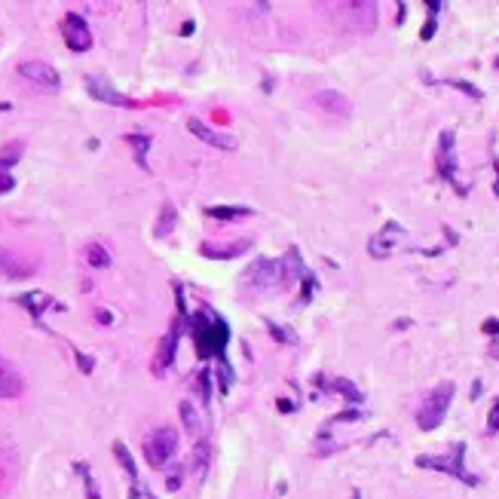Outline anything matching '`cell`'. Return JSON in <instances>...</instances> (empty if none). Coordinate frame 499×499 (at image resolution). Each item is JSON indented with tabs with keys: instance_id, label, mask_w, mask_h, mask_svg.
Returning <instances> with one entry per match:
<instances>
[{
	"instance_id": "6da1fadb",
	"label": "cell",
	"mask_w": 499,
	"mask_h": 499,
	"mask_svg": "<svg viewBox=\"0 0 499 499\" xmlns=\"http://www.w3.org/2000/svg\"><path fill=\"white\" fill-rule=\"evenodd\" d=\"M190 328H193V340H196V349L202 358H221L224 356V346L230 340V331H227V322L221 316H211V312H196L190 319Z\"/></svg>"
},
{
	"instance_id": "7a4b0ae2",
	"label": "cell",
	"mask_w": 499,
	"mask_h": 499,
	"mask_svg": "<svg viewBox=\"0 0 499 499\" xmlns=\"http://www.w3.org/2000/svg\"><path fill=\"white\" fill-rule=\"evenodd\" d=\"M417 466L420 469H435V472H445L450 478H457V481H463L466 487H478L481 484V478L472 475L466 469V441H457L454 447H450V454H423L417 457Z\"/></svg>"
},
{
	"instance_id": "3957f363",
	"label": "cell",
	"mask_w": 499,
	"mask_h": 499,
	"mask_svg": "<svg viewBox=\"0 0 499 499\" xmlns=\"http://www.w3.org/2000/svg\"><path fill=\"white\" fill-rule=\"evenodd\" d=\"M454 392H457V386L450 380H445L426 395V401H423L420 411H417V426L423 432H432L445 423L447 411H450V401H454Z\"/></svg>"
},
{
	"instance_id": "277c9868",
	"label": "cell",
	"mask_w": 499,
	"mask_h": 499,
	"mask_svg": "<svg viewBox=\"0 0 499 499\" xmlns=\"http://www.w3.org/2000/svg\"><path fill=\"white\" fill-rule=\"evenodd\" d=\"M175 454H178V432H175L172 426L156 429L153 435L144 441V457L153 469H163Z\"/></svg>"
},
{
	"instance_id": "5b68a950",
	"label": "cell",
	"mask_w": 499,
	"mask_h": 499,
	"mask_svg": "<svg viewBox=\"0 0 499 499\" xmlns=\"http://www.w3.org/2000/svg\"><path fill=\"white\" fill-rule=\"evenodd\" d=\"M242 279H245V285L252 291L266 294V291H273L276 285L282 282V266H279V261H270V257H257V261L245 270Z\"/></svg>"
},
{
	"instance_id": "8992f818",
	"label": "cell",
	"mask_w": 499,
	"mask_h": 499,
	"mask_svg": "<svg viewBox=\"0 0 499 499\" xmlns=\"http://www.w3.org/2000/svg\"><path fill=\"white\" fill-rule=\"evenodd\" d=\"M18 74H22L28 83H34L37 89H43V92H59V86H61L59 71H55L52 64H46V61H22V64H18Z\"/></svg>"
},
{
	"instance_id": "52a82bcc",
	"label": "cell",
	"mask_w": 499,
	"mask_h": 499,
	"mask_svg": "<svg viewBox=\"0 0 499 499\" xmlns=\"http://www.w3.org/2000/svg\"><path fill=\"white\" fill-rule=\"evenodd\" d=\"M438 175L445 178L450 187L466 193V187L457 181V160H454V132L450 129H445L441 132V141H438Z\"/></svg>"
},
{
	"instance_id": "ba28073f",
	"label": "cell",
	"mask_w": 499,
	"mask_h": 499,
	"mask_svg": "<svg viewBox=\"0 0 499 499\" xmlns=\"http://www.w3.org/2000/svg\"><path fill=\"white\" fill-rule=\"evenodd\" d=\"M61 34H64V43H68L71 52H86L92 46V34H89V25L83 22L80 13H68L61 22Z\"/></svg>"
},
{
	"instance_id": "9c48e42d",
	"label": "cell",
	"mask_w": 499,
	"mask_h": 499,
	"mask_svg": "<svg viewBox=\"0 0 499 499\" xmlns=\"http://www.w3.org/2000/svg\"><path fill=\"white\" fill-rule=\"evenodd\" d=\"M83 83H86V92L95 101H105V105H114V107H132V98L123 95L119 89H114L105 77H98V74H89Z\"/></svg>"
},
{
	"instance_id": "30bf717a",
	"label": "cell",
	"mask_w": 499,
	"mask_h": 499,
	"mask_svg": "<svg viewBox=\"0 0 499 499\" xmlns=\"http://www.w3.org/2000/svg\"><path fill=\"white\" fill-rule=\"evenodd\" d=\"M401 239H404V227L399 224V221H386L380 233L368 242V252H371V257H380V261H383V257L392 254V248L399 245Z\"/></svg>"
},
{
	"instance_id": "8fae6325",
	"label": "cell",
	"mask_w": 499,
	"mask_h": 499,
	"mask_svg": "<svg viewBox=\"0 0 499 499\" xmlns=\"http://www.w3.org/2000/svg\"><path fill=\"white\" fill-rule=\"evenodd\" d=\"M34 273H37V266H34L31 261L18 257L16 252H6V248H0V276H4V279L22 282V279H31Z\"/></svg>"
},
{
	"instance_id": "7c38bea8",
	"label": "cell",
	"mask_w": 499,
	"mask_h": 499,
	"mask_svg": "<svg viewBox=\"0 0 499 499\" xmlns=\"http://www.w3.org/2000/svg\"><path fill=\"white\" fill-rule=\"evenodd\" d=\"M187 129L199 138V141H206V144H211V147H221V151H233V147H236L233 138L224 135V132H218V129H211V126H206L199 117H190V119H187Z\"/></svg>"
},
{
	"instance_id": "4fadbf2b",
	"label": "cell",
	"mask_w": 499,
	"mask_h": 499,
	"mask_svg": "<svg viewBox=\"0 0 499 499\" xmlns=\"http://www.w3.org/2000/svg\"><path fill=\"white\" fill-rule=\"evenodd\" d=\"M181 322H175V325L169 328V334H165L160 340V346H156V358H153V371L163 374L165 368H169L175 362V349H178V337H181Z\"/></svg>"
},
{
	"instance_id": "5bb4252c",
	"label": "cell",
	"mask_w": 499,
	"mask_h": 499,
	"mask_svg": "<svg viewBox=\"0 0 499 499\" xmlns=\"http://www.w3.org/2000/svg\"><path fill=\"white\" fill-rule=\"evenodd\" d=\"M22 392H25L22 374H18L4 356H0V399H6V401H9V399H18Z\"/></svg>"
},
{
	"instance_id": "9a60e30c",
	"label": "cell",
	"mask_w": 499,
	"mask_h": 499,
	"mask_svg": "<svg viewBox=\"0 0 499 499\" xmlns=\"http://www.w3.org/2000/svg\"><path fill=\"white\" fill-rule=\"evenodd\" d=\"M16 303H22V307L31 312L37 322H40V316H43V312L49 310V307H52V310H61V303H55L49 294H43V291H25V294H18V298H16Z\"/></svg>"
},
{
	"instance_id": "2e32d148",
	"label": "cell",
	"mask_w": 499,
	"mask_h": 499,
	"mask_svg": "<svg viewBox=\"0 0 499 499\" xmlns=\"http://www.w3.org/2000/svg\"><path fill=\"white\" fill-rule=\"evenodd\" d=\"M316 105H319V107H325V110H331V114H349V107H353L344 92H334V89H322V92H316Z\"/></svg>"
},
{
	"instance_id": "e0dca14e",
	"label": "cell",
	"mask_w": 499,
	"mask_h": 499,
	"mask_svg": "<svg viewBox=\"0 0 499 499\" xmlns=\"http://www.w3.org/2000/svg\"><path fill=\"white\" fill-rule=\"evenodd\" d=\"M279 266H282V282H291V279H298V276L303 279V273H307L303 270V257H300L298 248H288V254L279 261Z\"/></svg>"
},
{
	"instance_id": "ac0fdd59",
	"label": "cell",
	"mask_w": 499,
	"mask_h": 499,
	"mask_svg": "<svg viewBox=\"0 0 499 499\" xmlns=\"http://www.w3.org/2000/svg\"><path fill=\"white\" fill-rule=\"evenodd\" d=\"M248 239H242V242H233V245H202L199 252L206 254V257H218V261H227V257H236V254H242L248 252Z\"/></svg>"
},
{
	"instance_id": "d6986e66",
	"label": "cell",
	"mask_w": 499,
	"mask_h": 499,
	"mask_svg": "<svg viewBox=\"0 0 499 499\" xmlns=\"http://www.w3.org/2000/svg\"><path fill=\"white\" fill-rule=\"evenodd\" d=\"M328 386H331V389H334V392H340V395H344V399H346L349 404H356V408H358V404H362V401H365V395H362V389H358V386H356V383H349V380H344V377H334V380H331Z\"/></svg>"
},
{
	"instance_id": "ffe728a7",
	"label": "cell",
	"mask_w": 499,
	"mask_h": 499,
	"mask_svg": "<svg viewBox=\"0 0 499 499\" xmlns=\"http://www.w3.org/2000/svg\"><path fill=\"white\" fill-rule=\"evenodd\" d=\"M178 413H181V423H184V429H187V432H190L193 438H199V435H202V420H199L196 408H193L190 401H181Z\"/></svg>"
},
{
	"instance_id": "44dd1931",
	"label": "cell",
	"mask_w": 499,
	"mask_h": 499,
	"mask_svg": "<svg viewBox=\"0 0 499 499\" xmlns=\"http://www.w3.org/2000/svg\"><path fill=\"white\" fill-rule=\"evenodd\" d=\"M254 209L248 206H209L206 215L209 218H218V221H230V218H248Z\"/></svg>"
},
{
	"instance_id": "7402d4cb",
	"label": "cell",
	"mask_w": 499,
	"mask_h": 499,
	"mask_svg": "<svg viewBox=\"0 0 499 499\" xmlns=\"http://www.w3.org/2000/svg\"><path fill=\"white\" fill-rule=\"evenodd\" d=\"M126 141L135 147V160H138V165H141V169H147V147H151L153 138H151V135H144V132H129V135H126Z\"/></svg>"
},
{
	"instance_id": "603a6c76",
	"label": "cell",
	"mask_w": 499,
	"mask_h": 499,
	"mask_svg": "<svg viewBox=\"0 0 499 499\" xmlns=\"http://www.w3.org/2000/svg\"><path fill=\"white\" fill-rule=\"evenodd\" d=\"M114 457H117V463L126 469V475L132 478V484H138V466H135V459H132V454H129V447L123 445V441H114Z\"/></svg>"
},
{
	"instance_id": "cb8c5ba5",
	"label": "cell",
	"mask_w": 499,
	"mask_h": 499,
	"mask_svg": "<svg viewBox=\"0 0 499 499\" xmlns=\"http://www.w3.org/2000/svg\"><path fill=\"white\" fill-rule=\"evenodd\" d=\"M175 221H178V211H175L172 202H165L163 211H160V218H156V230H153V233L156 236H169L172 230H175Z\"/></svg>"
},
{
	"instance_id": "d4e9b609",
	"label": "cell",
	"mask_w": 499,
	"mask_h": 499,
	"mask_svg": "<svg viewBox=\"0 0 499 499\" xmlns=\"http://www.w3.org/2000/svg\"><path fill=\"white\" fill-rule=\"evenodd\" d=\"M74 469L83 475V487H86V499H101V491H98V481L92 478V469L86 463H74Z\"/></svg>"
},
{
	"instance_id": "484cf974",
	"label": "cell",
	"mask_w": 499,
	"mask_h": 499,
	"mask_svg": "<svg viewBox=\"0 0 499 499\" xmlns=\"http://www.w3.org/2000/svg\"><path fill=\"white\" fill-rule=\"evenodd\" d=\"M83 254H86V261H89L92 266H107V264H110L107 248H105V245H98V242H89L86 248H83Z\"/></svg>"
},
{
	"instance_id": "4316f807",
	"label": "cell",
	"mask_w": 499,
	"mask_h": 499,
	"mask_svg": "<svg viewBox=\"0 0 499 499\" xmlns=\"http://www.w3.org/2000/svg\"><path fill=\"white\" fill-rule=\"evenodd\" d=\"M18 153H22V141H13L9 147H4V151H0V172H6L9 165H16Z\"/></svg>"
},
{
	"instance_id": "83f0119b",
	"label": "cell",
	"mask_w": 499,
	"mask_h": 499,
	"mask_svg": "<svg viewBox=\"0 0 499 499\" xmlns=\"http://www.w3.org/2000/svg\"><path fill=\"white\" fill-rule=\"evenodd\" d=\"M266 328L273 331V337H276V340H285V344H291V346H294V344H298V340H300V337L294 334L291 328H282V325H276V322H266Z\"/></svg>"
},
{
	"instance_id": "f1b7e54d",
	"label": "cell",
	"mask_w": 499,
	"mask_h": 499,
	"mask_svg": "<svg viewBox=\"0 0 499 499\" xmlns=\"http://www.w3.org/2000/svg\"><path fill=\"white\" fill-rule=\"evenodd\" d=\"M193 463H196L199 478L206 475V466H209V445H206V441H199V445H196V457H193Z\"/></svg>"
},
{
	"instance_id": "f546056e",
	"label": "cell",
	"mask_w": 499,
	"mask_h": 499,
	"mask_svg": "<svg viewBox=\"0 0 499 499\" xmlns=\"http://www.w3.org/2000/svg\"><path fill=\"white\" fill-rule=\"evenodd\" d=\"M218 374H221V392H227L230 389V383H233V371H230V365H227V358L224 356H221L218 358Z\"/></svg>"
},
{
	"instance_id": "4dcf8cb0",
	"label": "cell",
	"mask_w": 499,
	"mask_h": 499,
	"mask_svg": "<svg viewBox=\"0 0 499 499\" xmlns=\"http://www.w3.org/2000/svg\"><path fill=\"white\" fill-rule=\"evenodd\" d=\"M199 399L202 404H211V374L209 371L199 374Z\"/></svg>"
},
{
	"instance_id": "1f68e13d",
	"label": "cell",
	"mask_w": 499,
	"mask_h": 499,
	"mask_svg": "<svg viewBox=\"0 0 499 499\" xmlns=\"http://www.w3.org/2000/svg\"><path fill=\"white\" fill-rule=\"evenodd\" d=\"M487 432H491V435L499 432V399L491 404V413H487Z\"/></svg>"
},
{
	"instance_id": "d6a6232c",
	"label": "cell",
	"mask_w": 499,
	"mask_h": 499,
	"mask_svg": "<svg viewBox=\"0 0 499 499\" xmlns=\"http://www.w3.org/2000/svg\"><path fill=\"white\" fill-rule=\"evenodd\" d=\"M9 484H13V469H9L4 459H0V496L9 491Z\"/></svg>"
},
{
	"instance_id": "836d02e7",
	"label": "cell",
	"mask_w": 499,
	"mask_h": 499,
	"mask_svg": "<svg viewBox=\"0 0 499 499\" xmlns=\"http://www.w3.org/2000/svg\"><path fill=\"white\" fill-rule=\"evenodd\" d=\"M181 481H184V469H181V466H175L172 472H169V481H165V487H169V491H178Z\"/></svg>"
},
{
	"instance_id": "e575fe53",
	"label": "cell",
	"mask_w": 499,
	"mask_h": 499,
	"mask_svg": "<svg viewBox=\"0 0 499 499\" xmlns=\"http://www.w3.org/2000/svg\"><path fill=\"white\" fill-rule=\"evenodd\" d=\"M447 86H454V89H459V92H466V95H472V98H481V92H478L472 83H463V80H450Z\"/></svg>"
},
{
	"instance_id": "d590c367",
	"label": "cell",
	"mask_w": 499,
	"mask_h": 499,
	"mask_svg": "<svg viewBox=\"0 0 499 499\" xmlns=\"http://www.w3.org/2000/svg\"><path fill=\"white\" fill-rule=\"evenodd\" d=\"M312 291H316V276H312V273H303V300L312 298Z\"/></svg>"
},
{
	"instance_id": "8d00e7d4",
	"label": "cell",
	"mask_w": 499,
	"mask_h": 499,
	"mask_svg": "<svg viewBox=\"0 0 499 499\" xmlns=\"http://www.w3.org/2000/svg\"><path fill=\"white\" fill-rule=\"evenodd\" d=\"M435 28H438V22H435V16H429V22L423 25V31H420V37L423 40H432V37H435Z\"/></svg>"
},
{
	"instance_id": "74e56055",
	"label": "cell",
	"mask_w": 499,
	"mask_h": 499,
	"mask_svg": "<svg viewBox=\"0 0 499 499\" xmlns=\"http://www.w3.org/2000/svg\"><path fill=\"white\" fill-rule=\"evenodd\" d=\"M16 187V181H13V175L9 172H0V193H9Z\"/></svg>"
},
{
	"instance_id": "f35d334b",
	"label": "cell",
	"mask_w": 499,
	"mask_h": 499,
	"mask_svg": "<svg viewBox=\"0 0 499 499\" xmlns=\"http://www.w3.org/2000/svg\"><path fill=\"white\" fill-rule=\"evenodd\" d=\"M77 365H80V371H83V374H89L92 368H95V362H92L89 356H83V353H77Z\"/></svg>"
},
{
	"instance_id": "ab89813d",
	"label": "cell",
	"mask_w": 499,
	"mask_h": 499,
	"mask_svg": "<svg viewBox=\"0 0 499 499\" xmlns=\"http://www.w3.org/2000/svg\"><path fill=\"white\" fill-rule=\"evenodd\" d=\"M481 331H484V334H493V337H499V319H487L484 325H481Z\"/></svg>"
},
{
	"instance_id": "60d3db41",
	"label": "cell",
	"mask_w": 499,
	"mask_h": 499,
	"mask_svg": "<svg viewBox=\"0 0 499 499\" xmlns=\"http://www.w3.org/2000/svg\"><path fill=\"white\" fill-rule=\"evenodd\" d=\"M496 68H499V59H496Z\"/></svg>"
},
{
	"instance_id": "b9f144b4",
	"label": "cell",
	"mask_w": 499,
	"mask_h": 499,
	"mask_svg": "<svg viewBox=\"0 0 499 499\" xmlns=\"http://www.w3.org/2000/svg\"><path fill=\"white\" fill-rule=\"evenodd\" d=\"M151 499H153V496H151Z\"/></svg>"
}]
</instances>
